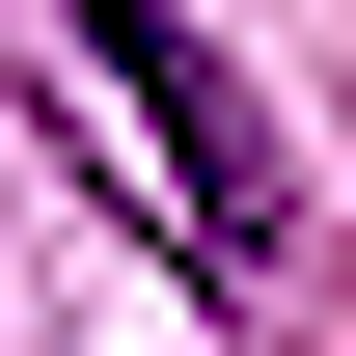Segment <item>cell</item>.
I'll list each match as a JSON object with an SVG mask.
<instances>
[{"label":"cell","instance_id":"1","mask_svg":"<svg viewBox=\"0 0 356 356\" xmlns=\"http://www.w3.org/2000/svg\"><path fill=\"white\" fill-rule=\"evenodd\" d=\"M83 55H110L137 165H165V220L220 247V274H274V220H302V192H274V137H247V83H220V55L165 28V0H83Z\"/></svg>","mask_w":356,"mask_h":356}]
</instances>
